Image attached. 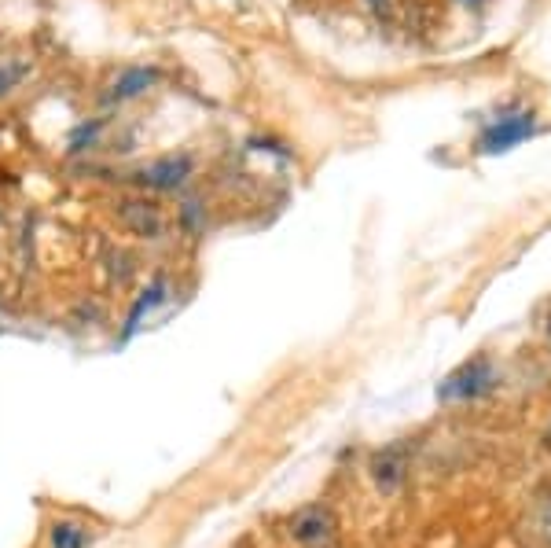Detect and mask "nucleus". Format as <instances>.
I'll use <instances>...</instances> for the list:
<instances>
[{"label":"nucleus","instance_id":"1","mask_svg":"<svg viewBox=\"0 0 551 548\" xmlns=\"http://www.w3.org/2000/svg\"><path fill=\"white\" fill-rule=\"evenodd\" d=\"M496 383V368L485 361V357H474L467 365H460L452 372L445 383L438 387V398L441 401H467V398H478L485 390H493Z\"/></svg>","mask_w":551,"mask_h":548},{"label":"nucleus","instance_id":"2","mask_svg":"<svg viewBox=\"0 0 551 548\" xmlns=\"http://www.w3.org/2000/svg\"><path fill=\"white\" fill-rule=\"evenodd\" d=\"M287 534H291L294 545L320 548L335 537V515H331V508H324V504H309V508H302V512L291 519V530H287Z\"/></svg>","mask_w":551,"mask_h":548},{"label":"nucleus","instance_id":"3","mask_svg":"<svg viewBox=\"0 0 551 548\" xmlns=\"http://www.w3.org/2000/svg\"><path fill=\"white\" fill-rule=\"evenodd\" d=\"M192 177V159L188 155H166V159L147 162L144 170L136 173V181L155 188V192H173Z\"/></svg>","mask_w":551,"mask_h":548},{"label":"nucleus","instance_id":"4","mask_svg":"<svg viewBox=\"0 0 551 548\" xmlns=\"http://www.w3.org/2000/svg\"><path fill=\"white\" fill-rule=\"evenodd\" d=\"M118 217H122L125 229L133 232V236H140V240H158L162 229H166L162 210L151 199H122L118 203Z\"/></svg>","mask_w":551,"mask_h":548},{"label":"nucleus","instance_id":"5","mask_svg":"<svg viewBox=\"0 0 551 548\" xmlns=\"http://www.w3.org/2000/svg\"><path fill=\"white\" fill-rule=\"evenodd\" d=\"M533 133V115L522 111V115H511V118H500L493 126L482 133V151L485 155H496V151H507L515 148L518 140H526Z\"/></svg>","mask_w":551,"mask_h":548},{"label":"nucleus","instance_id":"6","mask_svg":"<svg viewBox=\"0 0 551 548\" xmlns=\"http://www.w3.org/2000/svg\"><path fill=\"white\" fill-rule=\"evenodd\" d=\"M405 471H408L405 446H390V449H383V453L372 460V479H375V486H379L383 493H394L397 486L405 482Z\"/></svg>","mask_w":551,"mask_h":548},{"label":"nucleus","instance_id":"7","mask_svg":"<svg viewBox=\"0 0 551 548\" xmlns=\"http://www.w3.org/2000/svg\"><path fill=\"white\" fill-rule=\"evenodd\" d=\"M158 81V70L155 67H129L122 70L118 78H114L111 92H107V100L111 103H125V100H136V96H144L151 85Z\"/></svg>","mask_w":551,"mask_h":548},{"label":"nucleus","instance_id":"8","mask_svg":"<svg viewBox=\"0 0 551 548\" xmlns=\"http://www.w3.org/2000/svg\"><path fill=\"white\" fill-rule=\"evenodd\" d=\"M166 291H169L166 276H155V280H151V287H147L144 295L136 298V306L129 309V317H125V332H136V328H140V320H144L151 309H158L162 302H166Z\"/></svg>","mask_w":551,"mask_h":548},{"label":"nucleus","instance_id":"9","mask_svg":"<svg viewBox=\"0 0 551 548\" xmlns=\"http://www.w3.org/2000/svg\"><path fill=\"white\" fill-rule=\"evenodd\" d=\"M92 530L85 523H74V519H59V523H52V530H48V541H52V548H89L92 545Z\"/></svg>","mask_w":551,"mask_h":548},{"label":"nucleus","instance_id":"10","mask_svg":"<svg viewBox=\"0 0 551 548\" xmlns=\"http://www.w3.org/2000/svg\"><path fill=\"white\" fill-rule=\"evenodd\" d=\"M30 74V67L26 63H0V96H8V92L19 85V81Z\"/></svg>","mask_w":551,"mask_h":548},{"label":"nucleus","instance_id":"11","mask_svg":"<svg viewBox=\"0 0 551 548\" xmlns=\"http://www.w3.org/2000/svg\"><path fill=\"white\" fill-rule=\"evenodd\" d=\"M364 4L372 8L375 19H390V15H394V4H390V0H364Z\"/></svg>","mask_w":551,"mask_h":548},{"label":"nucleus","instance_id":"12","mask_svg":"<svg viewBox=\"0 0 551 548\" xmlns=\"http://www.w3.org/2000/svg\"><path fill=\"white\" fill-rule=\"evenodd\" d=\"M544 442H548V446H551V431H548V434H544Z\"/></svg>","mask_w":551,"mask_h":548},{"label":"nucleus","instance_id":"13","mask_svg":"<svg viewBox=\"0 0 551 548\" xmlns=\"http://www.w3.org/2000/svg\"><path fill=\"white\" fill-rule=\"evenodd\" d=\"M548 335H551V317H548Z\"/></svg>","mask_w":551,"mask_h":548},{"label":"nucleus","instance_id":"14","mask_svg":"<svg viewBox=\"0 0 551 548\" xmlns=\"http://www.w3.org/2000/svg\"><path fill=\"white\" fill-rule=\"evenodd\" d=\"M548 530H551V515H548Z\"/></svg>","mask_w":551,"mask_h":548}]
</instances>
